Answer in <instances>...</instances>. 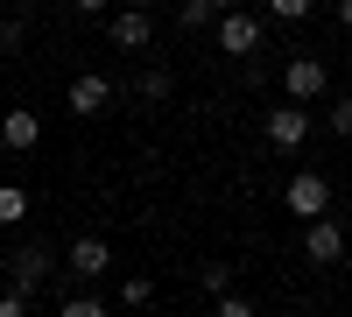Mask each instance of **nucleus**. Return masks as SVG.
Masks as SVG:
<instances>
[{"label":"nucleus","mask_w":352,"mask_h":317,"mask_svg":"<svg viewBox=\"0 0 352 317\" xmlns=\"http://www.w3.org/2000/svg\"><path fill=\"white\" fill-rule=\"evenodd\" d=\"M148 296H155V282H148V275H134V282H120V303H127V310H148Z\"/></svg>","instance_id":"13"},{"label":"nucleus","mask_w":352,"mask_h":317,"mask_svg":"<svg viewBox=\"0 0 352 317\" xmlns=\"http://www.w3.org/2000/svg\"><path fill=\"white\" fill-rule=\"evenodd\" d=\"M56 317H113V310H106V296H71Z\"/></svg>","instance_id":"15"},{"label":"nucleus","mask_w":352,"mask_h":317,"mask_svg":"<svg viewBox=\"0 0 352 317\" xmlns=\"http://www.w3.org/2000/svg\"><path fill=\"white\" fill-rule=\"evenodd\" d=\"M28 219V190L21 184H0V226H21Z\"/></svg>","instance_id":"12"},{"label":"nucleus","mask_w":352,"mask_h":317,"mask_svg":"<svg viewBox=\"0 0 352 317\" xmlns=\"http://www.w3.org/2000/svg\"><path fill=\"white\" fill-rule=\"evenodd\" d=\"M268 14H275V21H303V14H310V0H275Z\"/></svg>","instance_id":"20"},{"label":"nucleus","mask_w":352,"mask_h":317,"mask_svg":"<svg viewBox=\"0 0 352 317\" xmlns=\"http://www.w3.org/2000/svg\"><path fill=\"white\" fill-rule=\"evenodd\" d=\"M282 85H289V106H303V99H324L331 92V71H324V56H289Z\"/></svg>","instance_id":"3"},{"label":"nucleus","mask_w":352,"mask_h":317,"mask_svg":"<svg viewBox=\"0 0 352 317\" xmlns=\"http://www.w3.org/2000/svg\"><path fill=\"white\" fill-rule=\"evenodd\" d=\"M169 85H176V78H169L162 64H148V71H141V99H169Z\"/></svg>","instance_id":"14"},{"label":"nucleus","mask_w":352,"mask_h":317,"mask_svg":"<svg viewBox=\"0 0 352 317\" xmlns=\"http://www.w3.org/2000/svg\"><path fill=\"white\" fill-rule=\"evenodd\" d=\"M0 141H8L14 155H28V149L43 141V113H36V106H8V113H0Z\"/></svg>","instance_id":"7"},{"label":"nucleus","mask_w":352,"mask_h":317,"mask_svg":"<svg viewBox=\"0 0 352 317\" xmlns=\"http://www.w3.org/2000/svg\"><path fill=\"white\" fill-rule=\"evenodd\" d=\"M282 205L296 212L303 226H310V219H331V177H324V169H296L289 190H282Z\"/></svg>","instance_id":"2"},{"label":"nucleus","mask_w":352,"mask_h":317,"mask_svg":"<svg viewBox=\"0 0 352 317\" xmlns=\"http://www.w3.org/2000/svg\"><path fill=\"white\" fill-rule=\"evenodd\" d=\"M345 247H352V240H345V226H331V219H310V226H303V254H310L317 268H338V261H345Z\"/></svg>","instance_id":"5"},{"label":"nucleus","mask_w":352,"mask_h":317,"mask_svg":"<svg viewBox=\"0 0 352 317\" xmlns=\"http://www.w3.org/2000/svg\"><path fill=\"white\" fill-rule=\"evenodd\" d=\"M43 282H50V247H43V240H21V247L8 254V296L36 303V296H43Z\"/></svg>","instance_id":"1"},{"label":"nucleus","mask_w":352,"mask_h":317,"mask_svg":"<svg viewBox=\"0 0 352 317\" xmlns=\"http://www.w3.org/2000/svg\"><path fill=\"white\" fill-rule=\"evenodd\" d=\"M0 317H28V303L21 296H0Z\"/></svg>","instance_id":"21"},{"label":"nucleus","mask_w":352,"mask_h":317,"mask_svg":"<svg viewBox=\"0 0 352 317\" xmlns=\"http://www.w3.org/2000/svg\"><path fill=\"white\" fill-rule=\"evenodd\" d=\"M106 268H113V247H106L99 233H78V240H71V275H78V282H99Z\"/></svg>","instance_id":"8"},{"label":"nucleus","mask_w":352,"mask_h":317,"mask_svg":"<svg viewBox=\"0 0 352 317\" xmlns=\"http://www.w3.org/2000/svg\"><path fill=\"white\" fill-rule=\"evenodd\" d=\"M338 28H352V0H338Z\"/></svg>","instance_id":"22"},{"label":"nucleus","mask_w":352,"mask_h":317,"mask_svg":"<svg viewBox=\"0 0 352 317\" xmlns=\"http://www.w3.org/2000/svg\"><path fill=\"white\" fill-rule=\"evenodd\" d=\"M226 8H219V0H184V8H176V21H184V28H212Z\"/></svg>","instance_id":"11"},{"label":"nucleus","mask_w":352,"mask_h":317,"mask_svg":"<svg viewBox=\"0 0 352 317\" xmlns=\"http://www.w3.org/2000/svg\"><path fill=\"white\" fill-rule=\"evenodd\" d=\"M21 50V14H0V56Z\"/></svg>","instance_id":"17"},{"label":"nucleus","mask_w":352,"mask_h":317,"mask_svg":"<svg viewBox=\"0 0 352 317\" xmlns=\"http://www.w3.org/2000/svg\"><path fill=\"white\" fill-rule=\"evenodd\" d=\"M261 134H268V149H282V155H296L303 141H310V113H303V106H275L268 120H261Z\"/></svg>","instance_id":"4"},{"label":"nucleus","mask_w":352,"mask_h":317,"mask_svg":"<svg viewBox=\"0 0 352 317\" xmlns=\"http://www.w3.org/2000/svg\"><path fill=\"white\" fill-rule=\"evenodd\" d=\"M212 28H219V50H226V56H254V50H261V14H240V8H232V14H219Z\"/></svg>","instance_id":"6"},{"label":"nucleus","mask_w":352,"mask_h":317,"mask_svg":"<svg viewBox=\"0 0 352 317\" xmlns=\"http://www.w3.org/2000/svg\"><path fill=\"white\" fill-rule=\"evenodd\" d=\"M106 106H113V85L99 71H78L71 78V113H106Z\"/></svg>","instance_id":"9"},{"label":"nucleus","mask_w":352,"mask_h":317,"mask_svg":"<svg viewBox=\"0 0 352 317\" xmlns=\"http://www.w3.org/2000/svg\"><path fill=\"white\" fill-rule=\"evenodd\" d=\"M219 317H261V310H254V296L232 289V296H219Z\"/></svg>","instance_id":"18"},{"label":"nucleus","mask_w":352,"mask_h":317,"mask_svg":"<svg viewBox=\"0 0 352 317\" xmlns=\"http://www.w3.org/2000/svg\"><path fill=\"white\" fill-rule=\"evenodd\" d=\"M345 240H352V219H345Z\"/></svg>","instance_id":"23"},{"label":"nucleus","mask_w":352,"mask_h":317,"mask_svg":"<svg viewBox=\"0 0 352 317\" xmlns=\"http://www.w3.org/2000/svg\"><path fill=\"white\" fill-rule=\"evenodd\" d=\"M324 120H331V134H352V99H331Z\"/></svg>","instance_id":"19"},{"label":"nucleus","mask_w":352,"mask_h":317,"mask_svg":"<svg viewBox=\"0 0 352 317\" xmlns=\"http://www.w3.org/2000/svg\"><path fill=\"white\" fill-rule=\"evenodd\" d=\"M106 28H113V43H120V50H148V36H155L148 14H113Z\"/></svg>","instance_id":"10"},{"label":"nucleus","mask_w":352,"mask_h":317,"mask_svg":"<svg viewBox=\"0 0 352 317\" xmlns=\"http://www.w3.org/2000/svg\"><path fill=\"white\" fill-rule=\"evenodd\" d=\"M204 289H212V296H232V261H212V268H204Z\"/></svg>","instance_id":"16"}]
</instances>
